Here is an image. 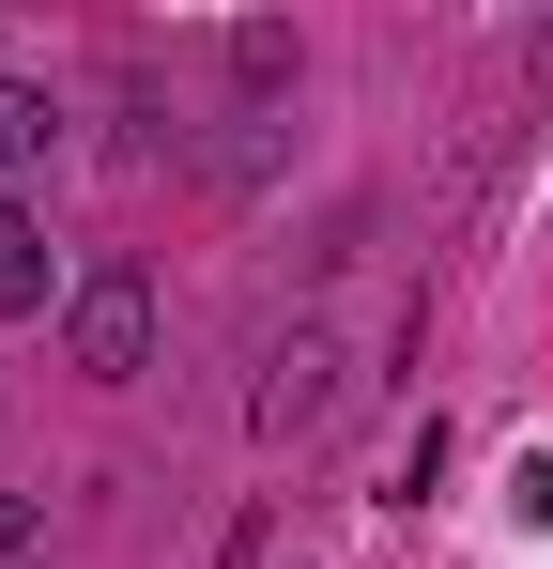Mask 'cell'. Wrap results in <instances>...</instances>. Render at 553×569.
Wrapping results in <instances>:
<instances>
[{
  "label": "cell",
  "mask_w": 553,
  "mask_h": 569,
  "mask_svg": "<svg viewBox=\"0 0 553 569\" xmlns=\"http://www.w3.org/2000/svg\"><path fill=\"white\" fill-rule=\"evenodd\" d=\"M31 539H47V508H31V492H0V569L31 555Z\"/></svg>",
  "instance_id": "obj_5"
},
{
  "label": "cell",
  "mask_w": 553,
  "mask_h": 569,
  "mask_svg": "<svg viewBox=\"0 0 553 569\" xmlns=\"http://www.w3.org/2000/svg\"><path fill=\"white\" fill-rule=\"evenodd\" d=\"M339 400H354V355L308 323V339H276V355H262V400H247V431H262V447H323V431H339Z\"/></svg>",
  "instance_id": "obj_1"
},
{
  "label": "cell",
  "mask_w": 553,
  "mask_h": 569,
  "mask_svg": "<svg viewBox=\"0 0 553 569\" xmlns=\"http://www.w3.org/2000/svg\"><path fill=\"white\" fill-rule=\"evenodd\" d=\"M47 123L62 108L31 93V78H0V200H16V170H47Z\"/></svg>",
  "instance_id": "obj_4"
},
{
  "label": "cell",
  "mask_w": 553,
  "mask_h": 569,
  "mask_svg": "<svg viewBox=\"0 0 553 569\" xmlns=\"http://www.w3.org/2000/svg\"><path fill=\"white\" fill-rule=\"evenodd\" d=\"M0 308H16V323L78 308V278H62V247H47V216H31V200H0Z\"/></svg>",
  "instance_id": "obj_3"
},
{
  "label": "cell",
  "mask_w": 553,
  "mask_h": 569,
  "mask_svg": "<svg viewBox=\"0 0 553 569\" xmlns=\"http://www.w3.org/2000/svg\"><path fill=\"white\" fill-rule=\"evenodd\" d=\"M62 355H78L92 385H139L154 370V278H139V262H92L78 308H62Z\"/></svg>",
  "instance_id": "obj_2"
}]
</instances>
